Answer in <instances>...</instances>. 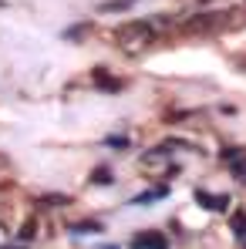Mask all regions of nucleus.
I'll return each instance as SVG.
<instances>
[{
    "label": "nucleus",
    "mask_w": 246,
    "mask_h": 249,
    "mask_svg": "<svg viewBox=\"0 0 246 249\" xmlns=\"http://www.w3.org/2000/svg\"><path fill=\"white\" fill-rule=\"evenodd\" d=\"M115 41H118L122 51H142L145 44L152 41V27H149V24H142V20L122 24V27L115 31Z\"/></svg>",
    "instance_id": "nucleus-1"
},
{
    "label": "nucleus",
    "mask_w": 246,
    "mask_h": 249,
    "mask_svg": "<svg viewBox=\"0 0 246 249\" xmlns=\"http://www.w3.org/2000/svg\"><path fill=\"white\" fill-rule=\"evenodd\" d=\"M78 232H101V226L98 222H81V226H75Z\"/></svg>",
    "instance_id": "nucleus-9"
},
{
    "label": "nucleus",
    "mask_w": 246,
    "mask_h": 249,
    "mask_svg": "<svg viewBox=\"0 0 246 249\" xmlns=\"http://www.w3.org/2000/svg\"><path fill=\"white\" fill-rule=\"evenodd\" d=\"M132 249H169L162 232H145V236H135L132 239Z\"/></svg>",
    "instance_id": "nucleus-2"
},
{
    "label": "nucleus",
    "mask_w": 246,
    "mask_h": 249,
    "mask_svg": "<svg viewBox=\"0 0 246 249\" xmlns=\"http://www.w3.org/2000/svg\"><path fill=\"white\" fill-rule=\"evenodd\" d=\"M132 3H135V0H105L101 10H108V14H112V10H128Z\"/></svg>",
    "instance_id": "nucleus-6"
},
{
    "label": "nucleus",
    "mask_w": 246,
    "mask_h": 249,
    "mask_svg": "<svg viewBox=\"0 0 246 249\" xmlns=\"http://www.w3.org/2000/svg\"><path fill=\"white\" fill-rule=\"evenodd\" d=\"M95 182H98V185H108V182H112L108 168H98V172H95Z\"/></svg>",
    "instance_id": "nucleus-8"
},
{
    "label": "nucleus",
    "mask_w": 246,
    "mask_h": 249,
    "mask_svg": "<svg viewBox=\"0 0 246 249\" xmlns=\"http://www.w3.org/2000/svg\"><path fill=\"white\" fill-rule=\"evenodd\" d=\"M196 199H199L206 209H226V206H229V199H226V196H209V192H196Z\"/></svg>",
    "instance_id": "nucleus-3"
},
{
    "label": "nucleus",
    "mask_w": 246,
    "mask_h": 249,
    "mask_svg": "<svg viewBox=\"0 0 246 249\" xmlns=\"http://www.w3.org/2000/svg\"><path fill=\"white\" fill-rule=\"evenodd\" d=\"M165 196V189H155V192H145V196H138L135 199V206H145V202H152V199H162Z\"/></svg>",
    "instance_id": "nucleus-7"
},
{
    "label": "nucleus",
    "mask_w": 246,
    "mask_h": 249,
    "mask_svg": "<svg viewBox=\"0 0 246 249\" xmlns=\"http://www.w3.org/2000/svg\"><path fill=\"white\" fill-rule=\"evenodd\" d=\"M91 78H95L98 88H105V91H118V88H122V81H115V78H108V74H105V68H98Z\"/></svg>",
    "instance_id": "nucleus-4"
},
{
    "label": "nucleus",
    "mask_w": 246,
    "mask_h": 249,
    "mask_svg": "<svg viewBox=\"0 0 246 249\" xmlns=\"http://www.w3.org/2000/svg\"><path fill=\"white\" fill-rule=\"evenodd\" d=\"M34 236V222H24V229H20V239H31Z\"/></svg>",
    "instance_id": "nucleus-10"
},
{
    "label": "nucleus",
    "mask_w": 246,
    "mask_h": 249,
    "mask_svg": "<svg viewBox=\"0 0 246 249\" xmlns=\"http://www.w3.org/2000/svg\"><path fill=\"white\" fill-rule=\"evenodd\" d=\"M229 226H233L236 236H246V209H236V212L229 215Z\"/></svg>",
    "instance_id": "nucleus-5"
}]
</instances>
